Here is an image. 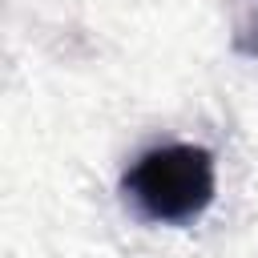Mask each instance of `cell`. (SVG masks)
<instances>
[{
    "label": "cell",
    "mask_w": 258,
    "mask_h": 258,
    "mask_svg": "<svg viewBox=\"0 0 258 258\" xmlns=\"http://www.w3.org/2000/svg\"><path fill=\"white\" fill-rule=\"evenodd\" d=\"M230 12V44L238 56L258 60V0H226Z\"/></svg>",
    "instance_id": "obj_2"
},
{
    "label": "cell",
    "mask_w": 258,
    "mask_h": 258,
    "mask_svg": "<svg viewBox=\"0 0 258 258\" xmlns=\"http://www.w3.org/2000/svg\"><path fill=\"white\" fill-rule=\"evenodd\" d=\"M125 202L161 226H185L202 218L218 194V165L206 145L169 141L145 149L121 177Z\"/></svg>",
    "instance_id": "obj_1"
}]
</instances>
